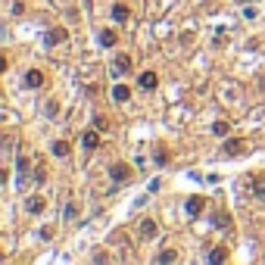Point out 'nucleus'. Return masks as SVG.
<instances>
[{
  "label": "nucleus",
  "instance_id": "nucleus-1",
  "mask_svg": "<svg viewBox=\"0 0 265 265\" xmlns=\"http://www.w3.org/2000/svg\"><path fill=\"white\" fill-rule=\"evenodd\" d=\"M109 175H113V181L116 184H128L134 178V169L131 166H125V162H116L113 169H109Z\"/></svg>",
  "mask_w": 265,
  "mask_h": 265
},
{
  "label": "nucleus",
  "instance_id": "nucleus-2",
  "mask_svg": "<svg viewBox=\"0 0 265 265\" xmlns=\"http://www.w3.org/2000/svg\"><path fill=\"white\" fill-rule=\"evenodd\" d=\"M131 72V56L128 53H119L116 59H113V75H128Z\"/></svg>",
  "mask_w": 265,
  "mask_h": 265
},
{
  "label": "nucleus",
  "instance_id": "nucleus-3",
  "mask_svg": "<svg viewBox=\"0 0 265 265\" xmlns=\"http://www.w3.org/2000/svg\"><path fill=\"white\" fill-rule=\"evenodd\" d=\"M184 209H187V216H193V218H196L203 209H206V200H203V196H191V200L184 203Z\"/></svg>",
  "mask_w": 265,
  "mask_h": 265
},
{
  "label": "nucleus",
  "instance_id": "nucleus-4",
  "mask_svg": "<svg viewBox=\"0 0 265 265\" xmlns=\"http://www.w3.org/2000/svg\"><path fill=\"white\" fill-rule=\"evenodd\" d=\"M138 84H141L144 91H156L159 78H156V72H150V69H147V72H141V75H138Z\"/></svg>",
  "mask_w": 265,
  "mask_h": 265
},
{
  "label": "nucleus",
  "instance_id": "nucleus-5",
  "mask_svg": "<svg viewBox=\"0 0 265 265\" xmlns=\"http://www.w3.org/2000/svg\"><path fill=\"white\" fill-rule=\"evenodd\" d=\"M44 84V72L41 69H28L25 72V88H41Z\"/></svg>",
  "mask_w": 265,
  "mask_h": 265
},
{
  "label": "nucleus",
  "instance_id": "nucleus-6",
  "mask_svg": "<svg viewBox=\"0 0 265 265\" xmlns=\"http://www.w3.org/2000/svg\"><path fill=\"white\" fill-rule=\"evenodd\" d=\"M243 147H246L243 141L231 138V141H225V147H221V150H225V156H241V153H243Z\"/></svg>",
  "mask_w": 265,
  "mask_h": 265
},
{
  "label": "nucleus",
  "instance_id": "nucleus-7",
  "mask_svg": "<svg viewBox=\"0 0 265 265\" xmlns=\"http://www.w3.org/2000/svg\"><path fill=\"white\" fill-rule=\"evenodd\" d=\"M25 209L31 212V216H41V212L47 209V203H44V196H28V203H25Z\"/></svg>",
  "mask_w": 265,
  "mask_h": 265
},
{
  "label": "nucleus",
  "instance_id": "nucleus-8",
  "mask_svg": "<svg viewBox=\"0 0 265 265\" xmlns=\"http://www.w3.org/2000/svg\"><path fill=\"white\" fill-rule=\"evenodd\" d=\"M113 100H116V103H128V100H131V88H128V84H116V88H113Z\"/></svg>",
  "mask_w": 265,
  "mask_h": 265
},
{
  "label": "nucleus",
  "instance_id": "nucleus-9",
  "mask_svg": "<svg viewBox=\"0 0 265 265\" xmlns=\"http://www.w3.org/2000/svg\"><path fill=\"white\" fill-rule=\"evenodd\" d=\"M81 147H84V150H97V147H100V131H84Z\"/></svg>",
  "mask_w": 265,
  "mask_h": 265
},
{
  "label": "nucleus",
  "instance_id": "nucleus-10",
  "mask_svg": "<svg viewBox=\"0 0 265 265\" xmlns=\"http://www.w3.org/2000/svg\"><path fill=\"white\" fill-rule=\"evenodd\" d=\"M141 234L150 241V237H156V234H159V225H156L153 218H144V221H141Z\"/></svg>",
  "mask_w": 265,
  "mask_h": 265
},
{
  "label": "nucleus",
  "instance_id": "nucleus-11",
  "mask_svg": "<svg viewBox=\"0 0 265 265\" xmlns=\"http://www.w3.org/2000/svg\"><path fill=\"white\" fill-rule=\"evenodd\" d=\"M113 19L116 22H128L131 19V10H128L125 3H113Z\"/></svg>",
  "mask_w": 265,
  "mask_h": 265
},
{
  "label": "nucleus",
  "instance_id": "nucleus-12",
  "mask_svg": "<svg viewBox=\"0 0 265 265\" xmlns=\"http://www.w3.org/2000/svg\"><path fill=\"white\" fill-rule=\"evenodd\" d=\"M228 131H231V122H228V119L212 122V134H216V138H228Z\"/></svg>",
  "mask_w": 265,
  "mask_h": 265
},
{
  "label": "nucleus",
  "instance_id": "nucleus-13",
  "mask_svg": "<svg viewBox=\"0 0 265 265\" xmlns=\"http://www.w3.org/2000/svg\"><path fill=\"white\" fill-rule=\"evenodd\" d=\"M66 38H69V35H66V28H53V31H47V47H53V44H63Z\"/></svg>",
  "mask_w": 265,
  "mask_h": 265
},
{
  "label": "nucleus",
  "instance_id": "nucleus-14",
  "mask_svg": "<svg viewBox=\"0 0 265 265\" xmlns=\"http://www.w3.org/2000/svg\"><path fill=\"white\" fill-rule=\"evenodd\" d=\"M16 169H19V175H22V181H25V178H28V172H31V159H28V156H19Z\"/></svg>",
  "mask_w": 265,
  "mask_h": 265
},
{
  "label": "nucleus",
  "instance_id": "nucleus-15",
  "mask_svg": "<svg viewBox=\"0 0 265 265\" xmlns=\"http://www.w3.org/2000/svg\"><path fill=\"white\" fill-rule=\"evenodd\" d=\"M225 259H228V250H225V246H216V250L209 253V262H212V265H218V262H225Z\"/></svg>",
  "mask_w": 265,
  "mask_h": 265
},
{
  "label": "nucleus",
  "instance_id": "nucleus-16",
  "mask_svg": "<svg viewBox=\"0 0 265 265\" xmlns=\"http://www.w3.org/2000/svg\"><path fill=\"white\" fill-rule=\"evenodd\" d=\"M253 193H256V200L265 203V178H253Z\"/></svg>",
  "mask_w": 265,
  "mask_h": 265
},
{
  "label": "nucleus",
  "instance_id": "nucleus-17",
  "mask_svg": "<svg viewBox=\"0 0 265 265\" xmlns=\"http://www.w3.org/2000/svg\"><path fill=\"white\" fill-rule=\"evenodd\" d=\"M100 44H103V47H113V44H116V31H113V28H103V31H100Z\"/></svg>",
  "mask_w": 265,
  "mask_h": 265
},
{
  "label": "nucleus",
  "instance_id": "nucleus-18",
  "mask_svg": "<svg viewBox=\"0 0 265 265\" xmlns=\"http://www.w3.org/2000/svg\"><path fill=\"white\" fill-rule=\"evenodd\" d=\"M156 262H162V265H169V262H178V253H175V250H162V253L156 256Z\"/></svg>",
  "mask_w": 265,
  "mask_h": 265
},
{
  "label": "nucleus",
  "instance_id": "nucleus-19",
  "mask_svg": "<svg viewBox=\"0 0 265 265\" xmlns=\"http://www.w3.org/2000/svg\"><path fill=\"white\" fill-rule=\"evenodd\" d=\"M53 156H59V159L69 156V144H66V141H56V144H53Z\"/></svg>",
  "mask_w": 265,
  "mask_h": 265
},
{
  "label": "nucleus",
  "instance_id": "nucleus-20",
  "mask_svg": "<svg viewBox=\"0 0 265 265\" xmlns=\"http://www.w3.org/2000/svg\"><path fill=\"white\" fill-rule=\"evenodd\" d=\"M94 125H97V131H100V134H106V131H109V122H106L103 116H97V119H94Z\"/></svg>",
  "mask_w": 265,
  "mask_h": 265
},
{
  "label": "nucleus",
  "instance_id": "nucleus-21",
  "mask_svg": "<svg viewBox=\"0 0 265 265\" xmlns=\"http://www.w3.org/2000/svg\"><path fill=\"white\" fill-rule=\"evenodd\" d=\"M212 221H216V228H228V221H231V216H225V212H218V216H216V218H212Z\"/></svg>",
  "mask_w": 265,
  "mask_h": 265
},
{
  "label": "nucleus",
  "instance_id": "nucleus-22",
  "mask_svg": "<svg viewBox=\"0 0 265 265\" xmlns=\"http://www.w3.org/2000/svg\"><path fill=\"white\" fill-rule=\"evenodd\" d=\"M153 159H156V166H166V162H169V153H166V150H156V153H153Z\"/></svg>",
  "mask_w": 265,
  "mask_h": 265
},
{
  "label": "nucleus",
  "instance_id": "nucleus-23",
  "mask_svg": "<svg viewBox=\"0 0 265 265\" xmlns=\"http://www.w3.org/2000/svg\"><path fill=\"white\" fill-rule=\"evenodd\" d=\"M44 113H47V116H56V113H59V103H56V100H50V103L44 106Z\"/></svg>",
  "mask_w": 265,
  "mask_h": 265
},
{
  "label": "nucleus",
  "instance_id": "nucleus-24",
  "mask_svg": "<svg viewBox=\"0 0 265 265\" xmlns=\"http://www.w3.org/2000/svg\"><path fill=\"white\" fill-rule=\"evenodd\" d=\"M78 216V206H75V203H69V206H66V218H75Z\"/></svg>",
  "mask_w": 265,
  "mask_h": 265
},
{
  "label": "nucleus",
  "instance_id": "nucleus-25",
  "mask_svg": "<svg viewBox=\"0 0 265 265\" xmlns=\"http://www.w3.org/2000/svg\"><path fill=\"white\" fill-rule=\"evenodd\" d=\"M47 181V175L44 172H41V169H38V172H35V184H44Z\"/></svg>",
  "mask_w": 265,
  "mask_h": 265
},
{
  "label": "nucleus",
  "instance_id": "nucleus-26",
  "mask_svg": "<svg viewBox=\"0 0 265 265\" xmlns=\"http://www.w3.org/2000/svg\"><path fill=\"white\" fill-rule=\"evenodd\" d=\"M250 3H253V0H250Z\"/></svg>",
  "mask_w": 265,
  "mask_h": 265
}]
</instances>
